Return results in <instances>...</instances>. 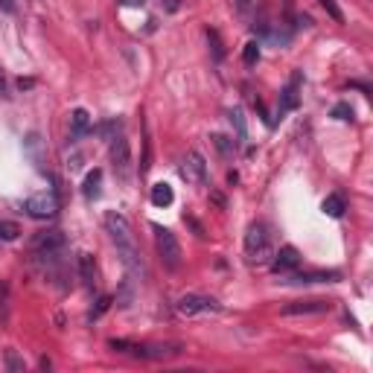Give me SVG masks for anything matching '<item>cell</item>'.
Segmentation results:
<instances>
[{
  "label": "cell",
  "instance_id": "1",
  "mask_svg": "<svg viewBox=\"0 0 373 373\" xmlns=\"http://www.w3.org/2000/svg\"><path fill=\"white\" fill-rule=\"evenodd\" d=\"M105 230H108L111 242L117 245V257H120V263L129 268L131 277L146 280V277H149L146 260H143L140 248H137V242H134V233H131V225H129L126 216H120V213H108V216H105Z\"/></svg>",
  "mask_w": 373,
  "mask_h": 373
},
{
  "label": "cell",
  "instance_id": "2",
  "mask_svg": "<svg viewBox=\"0 0 373 373\" xmlns=\"http://www.w3.org/2000/svg\"><path fill=\"white\" fill-rule=\"evenodd\" d=\"M245 254H248V260L257 263V266L271 263L274 245H271V233H268V228L263 222H254L248 228V233H245Z\"/></svg>",
  "mask_w": 373,
  "mask_h": 373
},
{
  "label": "cell",
  "instance_id": "3",
  "mask_svg": "<svg viewBox=\"0 0 373 373\" xmlns=\"http://www.w3.org/2000/svg\"><path fill=\"white\" fill-rule=\"evenodd\" d=\"M152 230H155V245H158V254H161V260H164V266L169 268V271H175L181 266V245H178V237L169 230V228H164V225H152Z\"/></svg>",
  "mask_w": 373,
  "mask_h": 373
},
{
  "label": "cell",
  "instance_id": "4",
  "mask_svg": "<svg viewBox=\"0 0 373 373\" xmlns=\"http://www.w3.org/2000/svg\"><path fill=\"white\" fill-rule=\"evenodd\" d=\"M108 155H111V169H114V175L126 184V181L131 178V149H129L126 134H114V137H111Z\"/></svg>",
  "mask_w": 373,
  "mask_h": 373
},
{
  "label": "cell",
  "instance_id": "5",
  "mask_svg": "<svg viewBox=\"0 0 373 373\" xmlns=\"http://www.w3.org/2000/svg\"><path fill=\"white\" fill-rule=\"evenodd\" d=\"M175 309H178V315H184V318H195V315H216L222 306L213 298H204V294H181V298L175 301Z\"/></svg>",
  "mask_w": 373,
  "mask_h": 373
},
{
  "label": "cell",
  "instance_id": "6",
  "mask_svg": "<svg viewBox=\"0 0 373 373\" xmlns=\"http://www.w3.org/2000/svg\"><path fill=\"white\" fill-rule=\"evenodd\" d=\"M24 210L32 216V219H53V216L58 213V195L53 190H41L27 199Z\"/></svg>",
  "mask_w": 373,
  "mask_h": 373
},
{
  "label": "cell",
  "instance_id": "7",
  "mask_svg": "<svg viewBox=\"0 0 373 373\" xmlns=\"http://www.w3.org/2000/svg\"><path fill=\"white\" fill-rule=\"evenodd\" d=\"M301 85H303V76H301V70H294L292 73V79H289V85L280 91V103H277V117L271 120V126L277 123V120H283V117L289 114V111H294L301 105Z\"/></svg>",
  "mask_w": 373,
  "mask_h": 373
},
{
  "label": "cell",
  "instance_id": "8",
  "mask_svg": "<svg viewBox=\"0 0 373 373\" xmlns=\"http://www.w3.org/2000/svg\"><path fill=\"white\" fill-rule=\"evenodd\" d=\"M181 178L187 184H195V187H204L210 181V172H207V164L202 158V152H187V158L181 161Z\"/></svg>",
  "mask_w": 373,
  "mask_h": 373
},
{
  "label": "cell",
  "instance_id": "9",
  "mask_svg": "<svg viewBox=\"0 0 373 373\" xmlns=\"http://www.w3.org/2000/svg\"><path fill=\"white\" fill-rule=\"evenodd\" d=\"M35 257H41V254H50V251H62L65 248V233L62 230H41L35 233L32 242H30Z\"/></svg>",
  "mask_w": 373,
  "mask_h": 373
},
{
  "label": "cell",
  "instance_id": "10",
  "mask_svg": "<svg viewBox=\"0 0 373 373\" xmlns=\"http://www.w3.org/2000/svg\"><path fill=\"white\" fill-rule=\"evenodd\" d=\"M329 301H294L289 306H283V315H324V312H329Z\"/></svg>",
  "mask_w": 373,
  "mask_h": 373
},
{
  "label": "cell",
  "instance_id": "11",
  "mask_svg": "<svg viewBox=\"0 0 373 373\" xmlns=\"http://www.w3.org/2000/svg\"><path fill=\"white\" fill-rule=\"evenodd\" d=\"M271 266H274V271H277V274H289V271H294V268L301 266V254H298V248L286 245V248H280V251H274Z\"/></svg>",
  "mask_w": 373,
  "mask_h": 373
},
{
  "label": "cell",
  "instance_id": "12",
  "mask_svg": "<svg viewBox=\"0 0 373 373\" xmlns=\"http://www.w3.org/2000/svg\"><path fill=\"white\" fill-rule=\"evenodd\" d=\"M93 129V123H91V114L85 111V108H76L73 114H70V129H67V140L70 143H76V140H82V137L88 134Z\"/></svg>",
  "mask_w": 373,
  "mask_h": 373
},
{
  "label": "cell",
  "instance_id": "13",
  "mask_svg": "<svg viewBox=\"0 0 373 373\" xmlns=\"http://www.w3.org/2000/svg\"><path fill=\"white\" fill-rule=\"evenodd\" d=\"M341 277L339 271H309V274H292L286 283H336Z\"/></svg>",
  "mask_w": 373,
  "mask_h": 373
},
{
  "label": "cell",
  "instance_id": "14",
  "mask_svg": "<svg viewBox=\"0 0 373 373\" xmlns=\"http://www.w3.org/2000/svg\"><path fill=\"white\" fill-rule=\"evenodd\" d=\"M100 184H103V169H91L85 175V184H82V192H85V199L93 202V199H100Z\"/></svg>",
  "mask_w": 373,
  "mask_h": 373
},
{
  "label": "cell",
  "instance_id": "15",
  "mask_svg": "<svg viewBox=\"0 0 373 373\" xmlns=\"http://www.w3.org/2000/svg\"><path fill=\"white\" fill-rule=\"evenodd\" d=\"M172 202H175V192H172V187L166 181H158L152 187V204L155 207H169Z\"/></svg>",
  "mask_w": 373,
  "mask_h": 373
},
{
  "label": "cell",
  "instance_id": "16",
  "mask_svg": "<svg viewBox=\"0 0 373 373\" xmlns=\"http://www.w3.org/2000/svg\"><path fill=\"white\" fill-rule=\"evenodd\" d=\"M79 277L88 289L96 286V266H93V257L91 254H79Z\"/></svg>",
  "mask_w": 373,
  "mask_h": 373
},
{
  "label": "cell",
  "instance_id": "17",
  "mask_svg": "<svg viewBox=\"0 0 373 373\" xmlns=\"http://www.w3.org/2000/svg\"><path fill=\"white\" fill-rule=\"evenodd\" d=\"M321 207H324L327 216H332V219H341V216H344V199H341V195H327Z\"/></svg>",
  "mask_w": 373,
  "mask_h": 373
},
{
  "label": "cell",
  "instance_id": "18",
  "mask_svg": "<svg viewBox=\"0 0 373 373\" xmlns=\"http://www.w3.org/2000/svg\"><path fill=\"white\" fill-rule=\"evenodd\" d=\"M210 140H213V146H216V149H219V152L225 155V158H230V155L237 152V143H233L230 137H225V134H213Z\"/></svg>",
  "mask_w": 373,
  "mask_h": 373
},
{
  "label": "cell",
  "instance_id": "19",
  "mask_svg": "<svg viewBox=\"0 0 373 373\" xmlns=\"http://www.w3.org/2000/svg\"><path fill=\"white\" fill-rule=\"evenodd\" d=\"M18 233H21V228H18V222L0 219V240H4V242H12V240H18Z\"/></svg>",
  "mask_w": 373,
  "mask_h": 373
},
{
  "label": "cell",
  "instance_id": "20",
  "mask_svg": "<svg viewBox=\"0 0 373 373\" xmlns=\"http://www.w3.org/2000/svg\"><path fill=\"white\" fill-rule=\"evenodd\" d=\"M230 123L237 126V137H240V140H245V137H248V129H245V117H242L240 108H233V111H230Z\"/></svg>",
  "mask_w": 373,
  "mask_h": 373
},
{
  "label": "cell",
  "instance_id": "21",
  "mask_svg": "<svg viewBox=\"0 0 373 373\" xmlns=\"http://www.w3.org/2000/svg\"><path fill=\"white\" fill-rule=\"evenodd\" d=\"M152 166V140H149V131L143 137V158H140V175H146Z\"/></svg>",
  "mask_w": 373,
  "mask_h": 373
},
{
  "label": "cell",
  "instance_id": "22",
  "mask_svg": "<svg viewBox=\"0 0 373 373\" xmlns=\"http://www.w3.org/2000/svg\"><path fill=\"white\" fill-rule=\"evenodd\" d=\"M242 58H245V65H257V62H260V44H257V41L245 44V50H242Z\"/></svg>",
  "mask_w": 373,
  "mask_h": 373
},
{
  "label": "cell",
  "instance_id": "23",
  "mask_svg": "<svg viewBox=\"0 0 373 373\" xmlns=\"http://www.w3.org/2000/svg\"><path fill=\"white\" fill-rule=\"evenodd\" d=\"M318 4L327 9V15L332 18V21H339V24L344 21V15H341V9H339V4H336V0H318Z\"/></svg>",
  "mask_w": 373,
  "mask_h": 373
},
{
  "label": "cell",
  "instance_id": "24",
  "mask_svg": "<svg viewBox=\"0 0 373 373\" xmlns=\"http://www.w3.org/2000/svg\"><path fill=\"white\" fill-rule=\"evenodd\" d=\"M24 359H18V353L15 350H9L6 353V370H12V373H24Z\"/></svg>",
  "mask_w": 373,
  "mask_h": 373
},
{
  "label": "cell",
  "instance_id": "25",
  "mask_svg": "<svg viewBox=\"0 0 373 373\" xmlns=\"http://www.w3.org/2000/svg\"><path fill=\"white\" fill-rule=\"evenodd\" d=\"M207 38H210V44H213V53H216V58H222V55H225V47H222V38H219V32H216V30H207Z\"/></svg>",
  "mask_w": 373,
  "mask_h": 373
},
{
  "label": "cell",
  "instance_id": "26",
  "mask_svg": "<svg viewBox=\"0 0 373 373\" xmlns=\"http://www.w3.org/2000/svg\"><path fill=\"white\" fill-rule=\"evenodd\" d=\"M332 117H336V120H344V123H347V120H353V108H350L347 103H339L336 108H332Z\"/></svg>",
  "mask_w": 373,
  "mask_h": 373
},
{
  "label": "cell",
  "instance_id": "27",
  "mask_svg": "<svg viewBox=\"0 0 373 373\" xmlns=\"http://www.w3.org/2000/svg\"><path fill=\"white\" fill-rule=\"evenodd\" d=\"M111 303H114V301L108 298V294H105V298H100V301H96V306L91 309V321H96V318H100V315H103V312H105Z\"/></svg>",
  "mask_w": 373,
  "mask_h": 373
},
{
  "label": "cell",
  "instance_id": "28",
  "mask_svg": "<svg viewBox=\"0 0 373 373\" xmlns=\"http://www.w3.org/2000/svg\"><path fill=\"white\" fill-rule=\"evenodd\" d=\"M233 4H237L240 15H251V9H254V0H233Z\"/></svg>",
  "mask_w": 373,
  "mask_h": 373
},
{
  "label": "cell",
  "instance_id": "29",
  "mask_svg": "<svg viewBox=\"0 0 373 373\" xmlns=\"http://www.w3.org/2000/svg\"><path fill=\"white\" fill-rule=\"evenodd\" d=\"M181 4H184V0H161L164 12H178V9H181Z\"/></svg>",
  "mask_w": 373,
  "mask_h": 373
},
{
  "label": "cell",
  "instance_id": "30",
  "mask_svg": "<svg viewBox=\"0 0 373 373\" xmlns=\"http://www.w3.org/2000/svg\"><path fill=\"white\" fill-rule=\"evenodd\" d=\"M120 4H123V6H143L146 0H120Z\"/></svg>",
  "mask_w": 373,
  "mask_h": 373
},
{
  "label": "cell",
  "instance_id": "31",
  "mask_svg": "<svg viewBox=\"0 0 373 373\" xmlns=\"http://www.w3.org/2000/svg\"><path fill=\"white\" fill-rule=\"evenodd\" d=\"M0 9H4V12H12L15 4H12V0H0Z\"/></svg>",
  "mask_w": 373,
  "mask_h": 373
},
{
  "label": "cell",
  "instance_id": "32",
  "mask_svg": "<svg viewBox=\"0 0 373 373\" xmlns=\"http://www.w3.org/2000/svg\"><path fill=\"white\" fill-rule=\"evenodd\" d=\"M4 88H6V79H4V70H0V93H4Z\"/></svg>",
  "mask_w": 373,
  "mask_h": 373
}]
</instances>
